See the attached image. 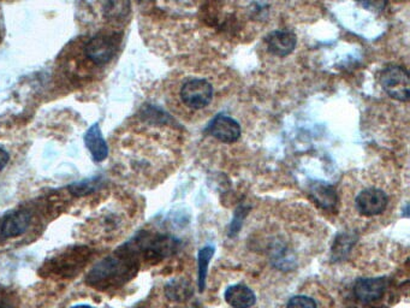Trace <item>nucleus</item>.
<instances>
[{"label": "nucleus", "mask_w": 410, "mask_h": 308, "mask_svg": "<svg viewBox=\"0 0 410 308\" xmlns=\"http://www.w3.org/2000/svg\"><path fill=\"white\" fill-rule=\"evenodd\" d=\"M122 35L117 32H102L91 38H80L69 46L59 60V72L75 86L98 77L116 58Z\"/></svg>", "instance_id": "f257e3e1"}, {"label": "nucleus", "mask_w": 410, "mask_h": 308, "mask_svg": "<svg viewBox=\"0 0 410 308\" xmlns=\"http://www.w3.org/2000/svg\"><path fill=\"white\" fill-rule=\"evenodd\" d=\"M137 270L136 259L126 250L107 256L94 265L87 274V283L94 288L109 289L118 287L134 276Z\"/></svg>", "instance_id": "f03ea898"}, {"label": "nucleus", "mask_w": 410, "mask_h": 308, "mask_svg": "<svg viewBox=\"0 0 410 308\" xmlns=\"http://www.w3.org/2000/svg\"><path fill=\"white\" fill-rule=\"evenodd\" d=\"M91 254L92 252L86 245L73 247L52 259L47 260L41 267V274L45 277L51 276L59 278H71L86 266Z\"/></svg>", "instance_id": "7ed1b4c3"}, {"label": "nucleus", "mask_w": 410, "mask_h": 308, "mask_svg": "<svg viewBox=\"0 0 410 308\" xmlns=\"http://www.w3.org/2000/svg\"><path fill=\"white\" fill-rule=\"evenodd\" d=\"M214 89L207 78L192 77L179 88V99L190 110H203L213 100Z\"/></svg>", "instance_id": "20e7f679"}, {"label": "nucleus", "mask_w": 410, "mask_h": 308, "mask_svg": "<svg viewBox=\"0 0 410 308\" xmlns=\"http://www.w3.org/2000/svg\"><path fill=\"white\" fill-rule=\"evenodd\" d=\"M380 85L392 99L409 100V74L405 67L398 65L385 67L380 74Z\"/></svg>", "instance_id": "39448f33"}, {"label": "nucleus", "mask_w": 410, "mask_h": 308, "mask_svg": "<svg viewBox=\"0 0 410 308\" xmlns=\"http://www.w3.org/2000/svg\"><path fill=\"white\" fill-rule=\"evenodd\" d=\"M355 204L357 211L360 212L362 216H378L385 211L389 205V197L380 188H365L357 194Z\"/></svg>", "instance_id": "423d86ee"}, {"label": "nucleus", "mask_w": 410, "mask_h": 308, "mask_svg": "<svg viewBox=\"0 0 410 308\" xmlns=\"http://www.w3.org/2000/svg\"><path fill=\"white\" fill-rule=\"evenodd\" d=\"M207 133L220 142L234 144L241 136V126L231 117L218 115L209 122Z\"/></svg>", "instance_id": "0eeeda50"}, {"label": "nucleus", "mask_w": 410, "mask_h": 308, "mask_svg": "<svg viewBox=\"0 0 410 308\" xmlns=\"http://www.w3.org/2000/svg\"><path fill=\"white\" fill-rule=\"evenodd\" d=\"M267 50L277 57H285L296 46V35L290 30H275L266 38Z\"/></svg>", "instance_id": "6e6552de"}, {"label": "nucleus", "mask_w": 410, "mask_h": 308, "mask_svg": "<svg viewBox=\"0 0 410 308\" xmlns=\"http://www.w3.org/2000/svg\"><path fill=\"white\" fill-rule=\"evenodd\" d=\"M30 221H32V217L28 212H12L4 218L0 226V232L5 239H14L28 230Z\"/></svg>", "instance_id": "1a4fd4ad"}, {"label": "nucleus", "mask_w": 410, "mask_h": 308, "mask_svg": "<svg viewBox=\"0 0 410 308\" xmlns=\"http://www.w3.org/2000/svg\"><path fill=\"white\" fill-rule=\"evenodd\" d=\"M385 280L381 278H365L357 280L354 288L356 298L362 302H374L384 295Z\"/></svg>", "instance_id": "9d476101"}, {"label": "nucleus", "mask_w": 410, "mask_h": 308, "mask_svg": "<svg viewBox=\"0 0 410 308\" xmlns=\"http://www.w3.org/2000/svg\"><path fill=\"white\" fill-rule=\"evenodd\" d=\"M224 298L232 308H251L255 305V294L243 284H235L225 290Z\"/></svg>", "instance_id": "9b49d317"}, {"label": "nucleus", "mask_w": 410, "mask_h": 308, "mask_svg": "<svg viewBox=\"0 0 410 308\" xmlns=\"http://www.w3.org/2000/svg\"><path fill=\"white\" fill-rule=\"evenodd\" d=\"M84 141H86L87 148L89 149V152L92 154L94 162L100 163V162L107 158V155H109V147H107L105 140L102 138L99 125H93L92 128L88 130Z\"/></svg>", "instance_id": "f8f14e48"}, {"label": "nucleus", "mask_w": 410, "mask_h": 308, "mask_svg": "<svg viewBox=\"0 0 410 308\" xmlns=\"http://www.w3.org/2000/svg\"><path fill=\"white\" fill-rule=\"evenodd\" d=\"M312 197L319 206L323 208H333L337 202V195L331 186L328 184H315L312 188Z\"/></svg>", "instance_id": "ddd939ff"}, {"label": "nucleus", "mask_w": 410, "mask_h": 308, "mask_svg": "<svg viewBox=\"0 0 410 308\" xmlns=\"http://www.w3.org/2000/svg\"><path fill=\"white\" fill-rule=\"evenodd\" d=\"M214 255V247L206 245L198 250V283L200 292L203 293L206 287V278H207L208 265Z\"/></svg>", "instance_id": "4468645a"}, {"label": "nucleus", "mask_w": 410, "mask_h": 308, "mask_svg": "<svg viewBox=\"0 0 410 308\" xmlns=\"http://www.w3.org/2000/svg\"><path fill=\"white\" fill-rule=\"evenodd\" d=\"M193 293V289L185 282H179V280H174L172 283H170L166 287V295L168 298L171 300H176V301H181V300H185L188 298Z\"/></svg>", "instance_id": "2eb2a0df"}, {"label": "nucleus", "mask_w": 410, "mask_h": 308, "mask_svg": "<svg viewBox=\"0 0 410 308\" xmlns=\"http://www.w3.org/2000/svg\"><path fill=\"white\" fill-rule=\"evenodd\" d=\"M97 188L98 181L89 179V181H84V182L73 183L69 187V190L75 197H81L94 192Z\"/></svg>", "instance_id": "dca6fc26"}, {"label": "nucleus", "mask_w": 410, "mask_h": 308, "mask_svg": "<svg viewBox=\"0 0 410 308\" xmlns=\"http://www.w3.org/2000/svg\"><path fill=\"white\" fill-rule=\"evenodd\" d=\"M0 308H20L19 296L10 289L0 287Z\"/></svg>", "instance_id": "f3484780"}, {"label": "nucleus", "mask_w": 410, "mask_h": 308, "mask_svg": "<svg viewBox=\"0 0 410 308\" xmlns=\"http://www.w3.org/2000/svg\"><path fill=\"white\" fill-rule=\"evenodd\" d=\"M286 308H318V306L313 298L304 296V295H297V296L290 298Z\"/></svg>", "instance_id": "a211bd4d"}, {"label": "nucleus", "mask_w": 410, "mask_h": 308, "mask_svg": "<svg viewBox=\"0 0 410 308\" xmlns=\"http://www.w3.org/2000/svg\"><path fill=\"white\" fill-rule=\"evenodd\" d=\"M356 1L365 9L376 11V12L385 9L386 4H387V0H356Z\"/></svg>", "instance_id": "6ab92c4d"}, {"label": "nucleus", "mask_w": 410, "mask_h": 308, "mask_svg": "<svg viewBox=\"0 0 410 308\" xmlns=\"http://www.w3.org/2000/svg\"><path fill=\"white\" fill-rule=\"evenodd\" d=\"M9 160H10V155H9V153L6 152L5 149H3L0 147V171L5 168L8 163H9Z\"/></svg>", "instance_id": "aec40b11"}, {"label": "nucleus", "mask_w": 410, "mask_h": 308, "mask_svg": "<svg viewBox=\"0 0 410 308\" xmlns=\"http://www.w3.org/2000/svg\"><path fill=\"white\" fill-rule=\"evenodd\" d=\"M71 308H94L92 306H88V305H78V306H73Z\"/></svg>", "instance_id": "412c9836"}, {"label": "nucleus", "mask_w": 410, "mask_h": 308, "mask_svg": "<svg viewBox=\"0 0 410 308\" xmlns=\"http://www.w3.org/2000/svg\"><path fill=\"white\" fill-rule=\"evenodd\" d=\"M6 1H11V0H6Z\"/></svg>", "instance_id": "4be33fe9"}]
</instances>
